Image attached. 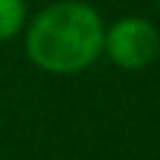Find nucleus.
Listing matches in <instances>:
<instances>
[{
    "instance_id": "2",
    "label": "nucleus",
    "mask_w": 160,
    "mask_h": 160,
    "mask_svg": "<svg viewBox=\"0 0 160 160\" xmlns=\"http://www.w3.org/2000/svg\"><path fill=\"white\" fill-rule=\"evenodd\" d=\"M104 53L121 70H143L158 59L160 34L143 17H121L104 31Z\"/></svg>"
},
{
    "instance_id": "3",
    "label": "nucleus",
    "mask_w": 160,
    "mask_h": 160,
    "mask_svg": "<svg viewBox=\"0 0 160 160\" xmlns=\"http://www.w3.org/2000/svg\"><path fill=\"white\" fill-rule=\"evenodd\" d=\"M28 25V6L25 0H0V42L14 39Z\"/></svg>"
},
{
    "instance_id": "1",
    "label": "nucleus",
    "mask_w": 160,
    "mask_h": 160,
    "mask_svg": "<svg viewBox=\"0 0 160 160\" xmlns=\"http://www.w3.org/2000/svg\"><path fill=\"white\" fill-rule=\"evenodd\" d=\"M104 20L84 0H56L25 25L28 59L53 76L87 70L104 53Z\"/></svg>"
}]
</instances>
